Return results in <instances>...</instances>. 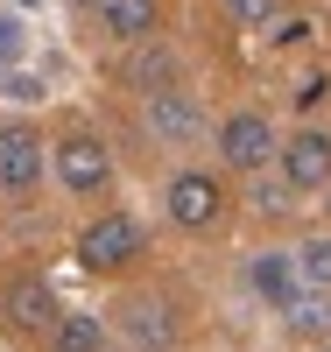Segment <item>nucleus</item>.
<instances>
[{
  "mask_svg": "<svg viewBox=\"0 0 331 352\" xmlns=\"http://www.w3.org/2000/svg\"><path fill=\"white\" fill-rule=\"evenodd\" d=\"M141 254H148V232L127 212H99L92 226L78 232V268L85 275H127Z\"/></svg>",
  "mask_w": 331,
  "mask_h": 352,
  "instance_id": "nucleus-1",
  "label": "nucleus"
},
{
  "mask_svg": "<svg viewBox=\"0 0 331 352\" xmlns=\"http://www.w3.org/2000/svg\"><path fill=\"white\" fill-rule=\"evenodd\" d=\"M162 204H169V226H184V232H212V226L226 219V184H219L212 169H176L169 190H162Z\"/></svg>",
  "mask_w": 331,
  "mask_h": 352,
  "instance_id": "nucleus-2",
  "label": "nucleus"
},
{
  "mask_svg": "<svg viewBox=\"0 0 331 352\" xmlns=\"http://www.w3.org/2000/svg\"><path fill=\"white\" fill-rule=\"evenodd\" d=\"M50 162H56V184L71 197H106L113 190V155H106L99 134H64L50 148Z\"/></svg>",
  "mask_w": 331,
  "mask_h": 352,
  "instance_id": "nucleus-3",
  "label": "nucleus"
},
{
  "mask_svg": "<svg viewBox=\"0 0 331 352\" xmlns=\"http://www.w3.org/2000/svg\"><path fill=\"white\" fill-rule=\"evenodd\" d=\"M113 331L127 338L134 352H169V345H176V303L141 289V296H127V303L113 310Z\"/></svg>",
  "mask_w": 331,
  "mask_h": 352,
  "instance_id": "nucleus-4",
  "label": "nucleus"
},
{
  "mask_svg": "<svg viewBox=\"0 0 331 352\" xmlns=\"http://www.w3.org/2000/svg\"><path fill=\"white\" fill-rule=\"evenodd\" d=\"M0 317H8V331H21V338H50L64 310H56V289L43 275H14L0 289Z\"/></svg>",
  "mask_w": 331,
  "mask_h": 352,
  "instance_id": "nucleus-5",
  "label": "nucleus"
},
{
  "mask_svg": "<svg viewBox=\"0 0 331 352\" xmlns=\"http://www.w3.org/2000/svg\"><path fill=\"white\" fill-rule=\"evenodd\" d=\"M219 155H226V169H239V176H261L268 155H282V141H275V127H268V113H226Z\"/></svg>",
  "mask_w": 331,
  "mask_h": 352,
  "instance_id": "nucleus-6",
  "label": "nucleus"
},
{
  "mask_svg": "<svg viewBox=\"0 0 331 352\" xmlns=\"http://www.w3.org/2000/svg\"><path fill=\"white\" fill-rule=\"evenodd\" d=\"M141 127L156 134L162 148H184V141L204 134V113H197V99L184 92V85H162V92H148V99H141Z\"/></svg>",
  "mask_w": 331,
  "mask_h": 352,
  "instance_id": "nucleus-7",
  "label": "nucleus"
},
{
  "mask_svg": "<svg viewBox=\"0 0 331 352\" xmlns=\"http://www.w3.org/2000/svg\"><path fill=\"white\" fill-rule=\"evenodd\" d=\"M36 184H43V134L28 120H8V127H0V190L28 197Z\"/></svg>",
  "mask_w": 331,
  "mask_h": 352,
  "instance_id": "nucleus-8",
  "label": "nucleus"
},
{
  "mask_svg": "<svg viewBox=\"0 0 331 352\" xmlns=\"http://www.w3.org/2000/svg\"><path fill=\"white\" fill-rule=\"evenodd\" d=\"M282 176L289 190H331V127H296L282 141Z\"/></svg>",
  "mask_w": 331,
  "mask_h": 352,
  "instance_id": "nucleus-9",
  "label": "nucleus"
},
{
  "mask_svg": "<svg viewBox=\"0 0 331 352\" xmlns=\"http://www.w3.org/2000/svg\"><path fill=\"white\" fill-rule=\"evenodd\" d=\"M247 289L289 310L296 296H303V268H296V254H275V247H268V254H254V261H247Z\"/></svg>",
  "mask_w": 331,
  "mask_h": 352,
  "instance_id": "nucleus-10",
  "label": "nucleus"
},
{
  "mask_svg": "<svg viewBox=\"0 0 331 352\" xmlns=\"http://www.w3.org/2000/svg\"><path fill=\"white\" fill-rule=\"evenodd\" d=\"M92 14L113 43H148L162 21V0H92Z\"/></svg>",
  "mask_w": 331,
  "mask_h": 352,
  "instance_id": "nucleus-11",
  "label": "nucleus"
},
{
  "mask_svg": "<svg viewBox=\"0 0 331 352\" xmlns=\"http://www.w3.org/2000/svg\"><path fill=\"white\" fill-rule=\"evenodd\" d=\"M50 352H106V317L99 310H64L50 331Z\"/></svg>",
  "mask_w": 331,
  "mask_h": 352,
  "instance_id": "nucleus-12",
  "label": "nucleus"
},
{
  "mask_svg": "<svg viewBox=\"0 0 331 352\" xmlns=\"http://www.w3.org/2000/svg\"><path fill=\"white\" fill-rule=\"evenodd\" d=\"M282 324L296 338H331V296H324V289H303V296L282 310Z\"/></svg>",
  "mask_w": 331,
  "mask_h": 352,
  "instance_id": "nucleus-13",
  "label": "nucleus"
},
{
  "mask_svg": "<svg viewBox=\"0 0 331 352\" xmlns=\"http://www.w3.org/2000/svg\"><path fill=\"white\" fill-rule=\"evenodd\" d=\"M296 268H303V289H324V296H331V240H324V232L296 247Z\"/></svg>",
  "mask_w": 331,
  "mask_h": 352,
  "instance_id": "nucleus-14",
  "label": "nucleus"
},
{
  "mask_svg": "<svg viewBox=\"0 0 331 352\" xmlns=\"http://www.w3.org/2000/svg\"><path fill=\"white\" fill-rule=\"evenodd\" d=\"M219 8H226L239 28H275V21H282V0H219Z\"/></svg>",
  "mask_w": 331,
  "mask_h": 352,
  "instance_id": "nucleus-15",
  "label": "nucleus"
},
{
  "mask_svg": "<svg viewBox=\"0 0 331 352\" xmlns=\"http://www.w3.org/2000/svg\"><path fill=\"white\" fill-rule=\"evenodd\" d=\"M254 212H289V176H282V184L261 176V184H254Z\"/></svg>",
  "mask_w": 331,
  "mask_h": 352,
  "instance_id": "nucleus-16",
  "label": "nucleus"
},
{
  "mask_svg": "<svg viewBox=\"0 0 331 352\" xmlns=\"http://www.w3.org/2000/svg\"><path fill=\"white\" fill-rule=\"evenodd\" d=\"M0 56H8V64L21 56V28H14V21H0Z\"/></svg>",
  "mask_w": 331,
  "mask_h": 352,
  "instance_id": "nucleus-17",
  "label": "nucleus"
},
{
  "mask_svg": "<svg viewBox=\"0 0 331 352\" xmlns=\"http://www.w3.org/2000/svg\"><path fill=\"white\" fill-rule=\"evenodd\" d=\"M14 8H43V0H14Z\"/></svg>",
  "mask_w": 331,
  "mask_h": 352,
  "instance_id": "nucleus-18",
  "label": "nucleus"
},
{
  "mask_svg": "<svg viewBox=\"0 0 331 352\" xmlns=\"http://www.w3.org/2000/svg\"><path fill=\"white\" fill-rule=\"evenodd\" d=\"M317 352H331V338H324V345H317Z\"/></svg>",
  "mask_w": 331,
  "mask_h": 352,
  "instance_id": "nucleus-19",
  "label": "nucleus"
}]
</instances>
